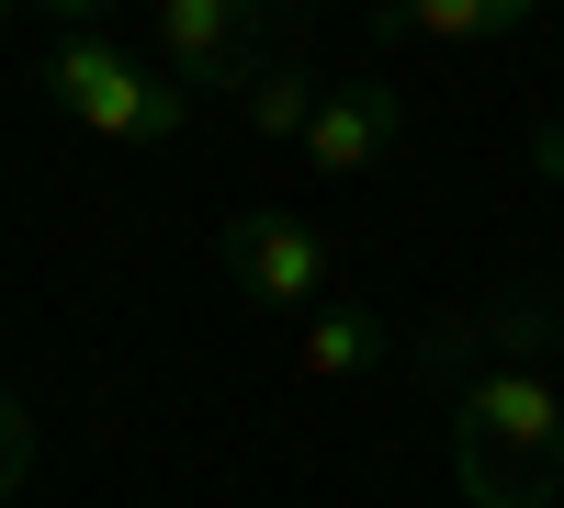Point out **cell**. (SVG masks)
<instances>
[{
    "instance_id": "6da1fadb",
    "label": "cell",
    "mask_w": 564,
    "mask_h": 508,
    "mask_svg": "<svg viewBox=\"0 0 564 508\" xmlns=\"http://www.w3.org/2000/svg\"><path fill=\"white\" fill-rule=\"evenodd\" d=\"M452 486L475 508H553L564 497V385L542 361L452 374Z\"/></svg>"
},
{
    "instance_id": "7a4b0ae2",
    "label": "cell",
    "mask_w": 564,
    "mask_h": 508,
    "mask_svg": "<svg viewBox=\"0 0 564 508\" xmlns=\"http://www.w3.org/2000/svg\"><path fill=\"white\" fill-rule=\"evenodd\" d=\"M45 90H57L68 125L113 136V148H170V136L193 125V90H181L170 68H148V57H124L90 0H57V34H45Z\"/></svg>"
},
{
    "instance_id": "3957f363",
    "label": "cell",
    "mask_w": 564,
    "mask_h": 508,
    "mask_svg": "<svg viewBox=\"0 0 564 508\" xmlns=\"http://www.w3.org/2000/svg\"><path fill=\"white\" fill-rule=\"evenodd\" d=\"M226 283H238L249 316H305L327 305V283H339V249H327V226H305L294 204H238L226 215Z\"/></svg>"
},
{
    "instance_id": "277c9868",
    "label": "cell",
    "mask_w": 564,
    "mask_h": 508,
    "mask_svg": "<svg viewBox=\"0 0 564 508\" xmlns=\"http://www.w3.org/2000/svg\"><path fill=\"white\" fill-rule=\"evenodd\" d=\"M159 68L181 79V90H193V102H204V90H249V45L271 34V12H260V0H159Z\"/></svg>"
},
{
    "instance_id": "5b68a950",
    "label": "cell",
    "mask_w": 564,
    "mask_h": 508,
    "mask_svg": "<svg viewBox=\"0 0 564 508\" xmlns=\"http://www.w3.org/2000/svg\"><path fill=\"white\" fill-rule=\"evenodd\" d=\"M395 136H406V90L395 79H327V102L305 125V170L316 181H361V170H384Z\"/></svg>"
},
{
    "instance_id": "8992f818",
    "label": "cell",
    "mask_w": 564,
    "mask_h": 508,
    "mask_svg": "<svg viewBox=\"0 0 564 508\" xmlns=\"http://www.w3.org/2000/svg\"><path fill=\"white\" fill-rule=\"evenodd\" d=\"M395 361V328H384V305H350V294H327L305 328H294V374L316 385H350V374H384Z\"/></svg>"
},
{
    "instance_id": "52a82bcc",
    "label": "cell",
    "mask_w": 564,
    "mask_h": 508,
    "mask_svg": "<svg viewBox=\"0 0 564 508\" xmlns=\"http://www.w3.org/2000/svg\"><path fill=\"white\" fill-rule=\"evenodd\" d=\"M316 102H327V79H316V57H305V45H282V57H260V68H249V90H238L249 136H271V148H305Z\"/></svg>"
},
{
    "instance_id": "ba28073f",
    "label": "cell",
    "mask_w": 564,
    "mask_h": 508,
    "mask_svg": "<svg viewBox=\"0 0 564 508\" xmlns=\"http://www.w3.org/2000/svg\"><path fill=\"white\" fill-rule=\"evenodd\" d=\"M372 34H417V45H508V34H531V0H395V12H372Z\"/></svg>"
},
{
    "instance_id": "9c48e42d",
    "label": "cell",
    "mask_w": 564,
    "mask_h": 508,
    "mask_svg": "<svg viewBox=\"0 0 564 508\" xmlns=\"http://www.w3.org/2000/svg\"><path fill=\"white\" fill-rule=\"evenodd\" d=\"M23 486H34V407L0 396V508H23Z\"/></svg>"
},
{
    "instance_id": "30bf717a",
    "label": "cell",
    "mask_w": 564,
    "mask_h": 508,
    "mask_svg": "<svg viewBox=\"0 0 564 508\" xmlns=\"http://www.w3.org/2000/svg\"><path fill=\"white\" fill-rule=\"evenodd\" d=\"M531 159H542V170L564 181V114H553V125H531Z\"/></svg>"
},
{
    "instance_id": "8fae6325",
    "label": "cell",
    "mask_w": 564,
    "mask_h": 508,
    "mask_svg": "<svg viewBox=\"0 0 564 508\" xmlns=\"http://www.w3.org/2000/svg\"><path fill=\"white\" fill-rule=\"evenodd\" d=\"M0 23H12V0H0Z\"/></svg>"
}]
</instances>
